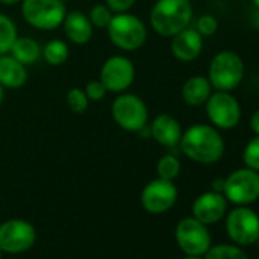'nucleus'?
<instances>
[{"mask_svg": "<svg viewBox=\"0 0 259 259\" xmlns=\"http://www.w3.org/2000/svg\"><path fill=\"white\" fill-rule=\"evenodd\" d=\"M179 145L188 159L201 165L217 163L226 148L218 128L207 123H195L185 130Z\"/></svg>", "mask_w": 259, "mask_h": 259, "instance_id": "obj_1", "label": "nucleus"}, {"mask_svg": "<svg viewBox=\"0 0 259 259\" xmlns=\"http://www.w3.org/2000/svg\"><path fill=\"white\" fill-rule=\"evenodd\" d=\"M192 20L191 0H157L150 14L151 28L162 37H172Z\"/></svg>", "mask_w": 259, "mask_h": 259, "instance_id": "obj_2", "label": "nucleus"}, {"mask_svg": "<svg viewBox=\"0 0 259 259\" xmlns=\"http://www.w3.org/2000/svg\"><path fill=\"white\" fill-rule=\"evenodd\" d=\"M110 41L120 51L133 52L141 49L148 38L145 23L130 13L114 14L107 26Z\"/></svg>", "mask_w": 259, "mask_h": 259, "instance_id": "obj_3", "label": "nucleus"}, {"mask_svg": "<svg viewBox=\"0 0 259 259\" xmlns=\"http://www.w3.org/2000/svg\"><path fill=\"white\" fill-rule=\"evenodd\" d=\"M244 78V61L233 51L218 52L207 69V79L212 89L220 92L235 90Z\"/></svg>", "mask_w": 259, "mask_h": 259, "instance_id": "obj_4", "label": "nucleus"}, {"mask_svg": "<svg viewBox=\"0 0 259 259\" xmlns=\"http://www.w3.org/2000/svg\"><path fill=\"white\" fill-rule=\"evenodd\" d=\"M111 117L128 133H141L148 123V107L135 93H119L111 104Z\"/></svg>", "mask_w": 259, "mask_h": 259, "instance_id": "obj_5", "label": "nucleus"}, {"mask_svg": "<svg viewBox=\"0 0 259 259\" xmlns=\"http://www.w3.org/2000/svg\"><path fill=\"white\" fill-rule=\"evenodd\" d=\"M63 0H22V16L28 25L38 31H55L66 17Z\"/></svg>", "mask_w": 259, "mask_h": 259, "instance_id": "obj_6", "label": "nucleus"}, {"mask_svg": "<svg viewBox=\"0 0 259 259\" xmlns=\"http://www.w3.org/2000/svg\"><path fill=\"white\" fill-rule=\"evenodd\" d=\"M223 195L236 206H247L259 198V172L250 168H239L224 179Z\"/></svg>", "mask_w": 259, "mask_h": 259, "instance_id": "obj_7", "label": "nucleus"}, {"mask_svg": "<svg viewBox=\"0 0 259 259\" xmlns=\"http://www.w3.org/2000/svg\"><path fill=\"white\" fill-rule=\"evenodd\" d=\"M37 241L35 227L22 218L8 220L0 224V248L4 253L20 254L34 247Z\"/></svg>", "mask_w": 259, "mask_h": 259, "instance_id": "obj_8", "label": "nucleus"}, {"mask_svg": "<svg viewBox=\"0 0 259 259\" xmlns=\"http://www.w3.org/2000/svg\"><path fill=\"white\" fill-rule=\"evenodd\" d=\"M136 78V69L133 61L123 55L108 57L99 70V81L105 85L107 92L123 93L126 92Z\"/></svg>", "mask_w": 259, "mask_h": 259, "instance_id": "obj_9", "label": "nucleus"}, {"mask_svg": "<svg viewBox=\"0 0 259 259\" xmlns=\"http://www.w3.org/2000/svg\"><path fill=\"white\" fill-rule=\"evenodd\" d=\"M204 105L210 123L218 130H232L241 120V105L230 92L215 90Z\"/></svg>", "mask_w": 259, "mask_h": 259, "instance_id": "obj_10", "label": "nucleus"}, {"mask_svg": "<svg viewBox=\"0 0 259 259\" xmlns=\"http://www.w3.org/2000/svg\"><path fill=\"white\" fill-rule=\"evenodd\" d=\"M226 232L236 245H250L259 239V217L250 207L238 206L226 218Z\"/></svg>", "mask_w": 259, "mask_h": 259, "instance_id": "obj_11", "label": "nucleus"}, {"mask_svg": "<svg viewBox=\"0 0 259 259\" xmlns=\"http://www.w3.org/2000/svg\"><path fill=\"white\" fill-rule=\"evenodd\" d=\"M176 239L186 254L203 256L210 247V233L206 224L200 223L194 217L179 221L176 227Z\"/></svg>", "mask_w": 259, "mask_h": 259, "instance_id": "obj_12", "label": "nucleus"}, {"mask_svg": "<svg viewBox=\"0 0 259 259\" xmlns=\"http://www.w3.org/2000/svg\"><path fill=\"white\" fill-rule=\"evenodd\" d=\"M177 197L179 191L174 182L157 177L144 186L141 192V204L147 212L160 215L168 212L176 204Z\"/></svg>", "mask_w": 259, "mask_h": 259, "instance_id": "obj_13", "label": "nucleus"}, {"mask_svg": "<svg viewBox=\"0 0 259 259\" xmlns=\"http://www.w3.org/2000/svg\"><path fill=\"white\" fill-rule=\"evenodd\" d=\"M227 210V200L221 192L209 191L198 195L192 204V217L203 224H213L220 221Z\"/></svg>", "mask_w": 259, "mask_h": 259, "instance_id": "obj_14", "label": "nucleus"}, {"mask_svg": "<svg viewBox=\"0 0 259 259\" xmlns=\"http://www.w3.org/2000/svg\"><path fill=\"white\" fill-rule=\"evenodd\" d=\"M150 136L160 144L162 147L166 148H174L180 144L182 135H183V128L180 125V122L168 114V113H162L159 116L154 117V120L150 123Z\"/></svg>", "mask_w": 259, "mask_h": 259, "instance_id": "obj_15", "label": "nucleus"}, {"mask_svg": "<svg viewBox=\"0 0 259 259\" xmlns=\"http://www.w3.org/2000/svg\"><path fill=\"white\" fill-rule=\"evenodd\" d=\"M171 38V52L179 61L189 63L200 57L203 51V37L195 28L188 26Z\"/></svg>", "mask_w": 259, "mask_h": 259, "instance_id": "obj_16", "label": "nucleus"}, {"mask_svg": "<svg viewBox=\"0 0 259 259\" xmlns=\"http://www.w3.org/2000/svg\"><path fill=\"white\" fill-rule=\"evenodd\" d=\"M63 29L69 41L73 45H87L93 37V25L89 20V16L82 11H67L63 20Z\"/></svg>", "mask_w": 259, "mask_h": 259, "instance_id": "obj_17", "label": "nucleus"}, {"mask_svg": "<svg viewBox=\"0 0 259 259\" xmlns=\"http://www.w3.org/2000/svg\"><path fill=\"white\" fill-rule=\"evenodd\" d=\"M28 81V70L11 54L0 55V85L4 89L17 90Z\"/></svg>", "mask_w": 259, "mask_h": 259, "instance_id": "obj_18", "label": "nucleus"}, {"mask_svg": "<svg viewBox=\"0 0 259 259\" xmlns=\"http://www.w3.org/2000/svg\"><path fill=\"white\" fill-rule=\"evenodd\" d=\"M212 95V84L207 76L195 75L185 81L182 87V98L191 107H200L206 104L209 96Z\"/></svg>", "mask_w": 259, "mask_h": 259, "instance_id": "obj_19", "label": "nucleus"}, {"mask_svg": "<svg viewBox=\"0 0 259 259\" xmlns=\"http://www.w3.org/2000/svg\"><path fill=\"white\" fill-rule=\"evenodd\" d=\"M10 54L23 66H31L41 57V48L38 41L31 37H17Z\"/></svg>", "mask_w": 259, "mask_h": 259, "instance_id": "obj_20", "label": "nucleus"}, {"mask_svg": "<svg viewBox=\"0 0 259 259\" xmlns=\"http://www.w3.org/2000/svg\"><path fill=\"white\" fill-rule=\"evenodd\" d=\"M41 54L48 64L51 66H61L69 58V46L63 40H51L46 43V46L41 49Z\"/></svg>", "mask_w": 259, "mask_h": 259, "instance_id": "obj_21", "label": "nucleus"}, {"mask_svg": "<svg viewBox=\"0 0 259 259\" xmlns=\"http://www.w3.org/2000/svg\"><path fill=\"white\" fill-rule=\"evenodd\" d=\"M17 37V26L13 22V19L0 13V55L10 54L11 46Z\"/></svg>", "mask_w": 259, "mask_h": 259, "instance_id": "obj_22", "label": "nucleus"}, {"mask_svg": "<svg viewBox=\"0 0 259 259\" xmlns=\"http://www.w3.org/2000/svg\"><path fill=\"white\" fill-rule=\"evenodd\" d=\"M180 171H182V163L179 157H176L174 154H165L157 160L156 172L159 179L174 182L180 176Z\"/></svg>", "mask_w": 259, "mask_h": 259, "instance_id": "obj_23", "label": "nucleus"}, {"mask_svg": "<svg viewBox=\"0 0 259 259\" xmlns=\"http://www.w3.org/2000/svg\"><path fill=\"white\" fill-rule=\"evenodd\" d=\"M204 259H248L247 254L236 244H218L210 245L203 254Z\"/></svg>", "mask_w": 259, "mask_h": 259, "instance_id": "obj_24", "label": "nucleus"}, {"mask_svg": "<svg viewBox=\"0 0 259 259\" xmlns=\"http://www.w3.org/2000/svg\"><path fill=\"white\" fill-rule=\"evenodd\" d=\"M66 102H67V107L70 108V111L75 114L85 113L89 108V104H90L84 89H79V87L69 89V92L66 93Z\"/></svg>", "mask_w": 259, "mask_h": 259, "instance_id": "obj_25", "label": "nucleus"}, {"mask_svg": "<svg viewBox=\"0 0 259 259\" xmlns=\"http://www.w3.org/2000/svg\"><path fill=\"white\" fill-rule=\"evenodd\" d=\"M89 20L93 25V28H99V29H107L111 17L114 16V13L105 5V4H98L93 5L89 11Z\"/></svg>", "mask_w": 259, "mask_h": 259, "instance_id": "obj_26", "label": "nucleus"}, {"mask_svg": "<svg viewBox=\"0 0 259 259\" xmlns=\"http://www.w3.org/2000/svg\"><path fill=\"white\" fill-rule=\"evenodd\" d=\"M242 160L247 168L259 172V136H254L247 142L242 153Z\"/></svg>", "mask_w": 259, "mask_h": 259, "instance_id": "obj_27", "label": "nucleus"}, {"mask_svg": "<svg viewBox=\"0 0 259 259\" xmlns=\"http://www.w3.org/2000/svg\"><path fill=\"white\" fill-rule=\"evenodd\" d=\"M195 29L197 32L201 35V37H210L217 32L218 29V22L213 16L210 14H204L201 17H198L197 20V25H195Z\"/></svg>", "mask_w": 259, "mask_h": 259, "instance_id": "obj_28", "label": "nucleus"}, {"mask_svg": "<svg viewBox=\"0 0 259 259\" xmlns=\"http://www.w3.org/2000/svg\"><path fill=\"white\" fill-rule=\"evenodd\" d=\"M84 92H85L89 101H92V102H99V101H102V99L107 96V93H108L107 89H105V85L99 81V78H98V79L89 81V82L85 84V87H84Z\"/></svg>", "mask_w": 259, "mask_h": 259, "instance_id": "obj_29", "label": "nucleus"}, {"mask_svg": "<svg viewBox=\"0 0 259 259\" xmlns=\"http://www.w3.org/2000/svg\"><path fill=\"white\" fill-rule=\"evenodd\" d=\"M136 4V0H105V5L114 13H128Z\"/></svg>", "mask_w": 259, "mask_h": 259, "instance_id": "obj_30", "label": "nucleus"}, {"mask_svg": "<svg viewBox=\"0 0 259 259\" xmlns=\"http://www.w3.org/2000/svg\"><path fill=\"white\" fill-rule=\"evenodd\" d=\"M250 128H251V132L259 136V110H256L251 117H250Z\"/></svg>", "mask_w": 259, "mask_h": 259, "instance_id": "obj_31", "label": "nucleus"}, {"mask_svg": "<svg viewBox=\"0 0 259 259\" xmlns=\"http://www.w3.org/2000/svg\"><path fill=\"white\" fill-rule=\"evenodd\" d=\"M223 189H224V179H217L212 182V191L223 194Z\"/></svg>", "mask_w": 259, "mask_h": 259, "instance_id": "obj_32", "label": "nucleus"}, {"mask_svg": "<svg viewBox=\"0 0 259 259\" xmlns=\"http://www.w3.org/2000/svg\"><path fill=\"white\" fill-rule=\"evenodd\" d=\"M0 4L11 7V5H16V4H22V0H0Z\"/></svg>", "mask_w": 259, "mask_h": 259, "instance_id": "obj_33", "label": "nucleus"}, {"mask_svg": "<svg viewBox=\"0 0 259 259\" xmlns=\"http://www.w3.org/2000/svg\"><path fill=\"white\" fill-rule=\"evenodd\" d=\"M4 98H5V89L0 85V104L4 102Z\"/></svg>", "mask_w": 259, "mask_h": 259, "instance_id": "obj_34", "label": "nucleus"}, {"mask_svg": "<svg viewBox=\"0 0 259 259\" xmlns=\"http://www.w3.org/2000/svg\"><path fill=\"white\" fill-rule=\"evenodd\" d=\"M183 259H204V257H201V256H194V254H186V257H183Z\"/></svg>", "mask_w": 259, "mask_h": 259, "instance_id": "obj_35", "label": "nucleus"}, {"mask_svg": "<svg viewBox=\"0 0 259 259\" xmlns=\"http://www.w3.org/2000/svg\"><path fill=\"white\" fill-rule=\"evenodd\" d=\"M251 2H253V5L256 7V10H259V0H251Z\"/></svg>", "mask_w": 259, "mask_h": 259, "instance_id": "obj_36", "label": "nucleus"}, {"mask_svg": "<svg viewBox=\"0 0 259 259\" xmlns=\"http://www.w3.org/2000/svg\"><path fill=\"white\" fill-rule=\"evenodd\" d=\"M2 253H4V251H2V248H0V259H2Z\"/></svg>", "mask_w": 259, "mask_h": 259, "instance_id": "obj_37", "label": "nucleus"}]
</instances>
